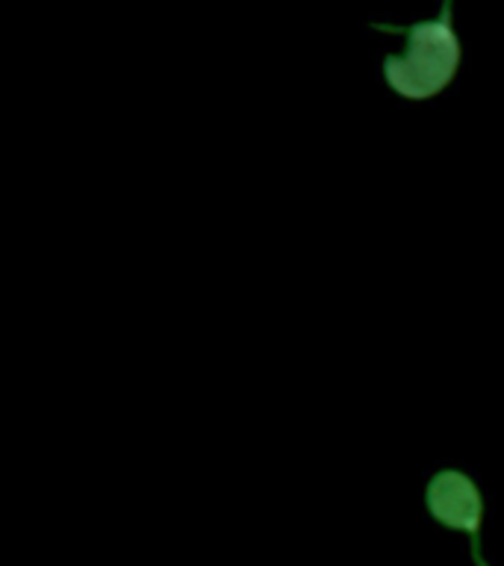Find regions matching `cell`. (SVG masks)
Wrapping results in <instances>:
<instances>
[{
    "label": "cell",
    "instance_id": "cell-2",
    "mask_svg": "<svg viewBox=\"0 0 504 566\" xmlns=\"http://www.w3.org/2000/svg\"><path fill=\"white\" fill-rule=\"evenodd\" d=\"M424 502L428 511L440 525L449 528L466 531L472 537V555H475L477 566H486L484 555H481V520H484V502L477 493L475 481L458 469H442L428 481L424 490Z\"/></svg>",
    "mask_w": 504,
    "mask_h": 566
},
{
    "label": "cell",
    "instance_id": "cell-1",
    "mask_svg": "<svg viewBox=\"0 0 504 566\" xmlns=\"http://www.w3.org/2000/svg\"><path fill=\"white\" fill-rule=\"evenodd\" d=\"M375 30L384 33H405L407 44L401 56H387L384 60V77L389 88L410 101H424V97L440 95L449 86L460 65V42L451 30V0L442 7V15L437 21H419L410 27L375 24Z\"/></svg>",
    "mask_w": 504,
    "mask_h": 566
}]
</instances>
